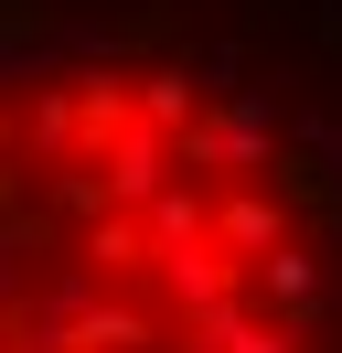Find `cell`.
Listing matches in <instances>:
<instances>
[{
    "label": "cell",
    "mask_w": 342,
    "mask_h": 353,
    "mask_svg": "<svg viewBox=\"0 0 342 353\" xmlns=\"http://www.w3.org/2000/svg\"><path fill=\"white\" fill-rule=\"evenodd\" d=\"M342 139L171 11H0V353H321Z\"/></svg>",
    "instance_id": "6da1fadb"
}]
</instances>
